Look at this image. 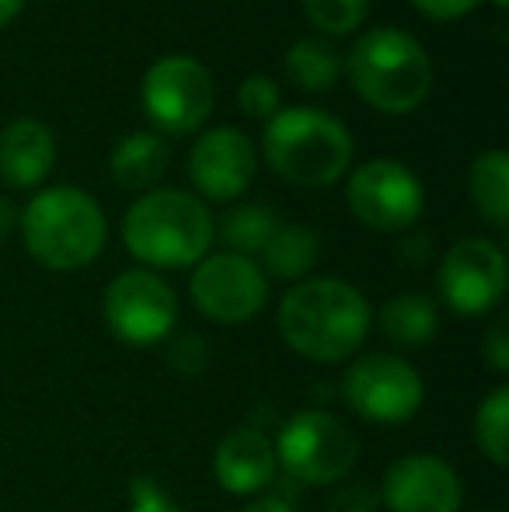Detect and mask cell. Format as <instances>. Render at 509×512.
<instances>
[{"label": "cell", "mask_w": 509, "mask_h": 512, "mask_svg": "<svg viewBox=\"0 0 509 512\" xmlns=\"http://www.w3.org/2000/svg\"><path fill=\"white\" fill-rule=\"evenodd\" d=\"M276 324L297 356L311 363H342L367 338L370 304L353 283L342 279H300L279 300Z\"/></svg>", "instance_id": "1"}, {"label": "cell", "mask_w": 509, "mask_h": 512, "mask_svg": "<svg viewBox=\"0 0 509 512\" xmlns=\"http://www.w3.org/2000/svg\"><path fill=\"white\" fill-rule=\"evenodd\" d=\"M217 227L199 196L150 189L126 209V251L147 269H192L210 251Z\"/></svg>", "instance_id": "2"}, {"label": "cell", "mask_w": 509, "mask_h": 512, "mask_svg": "<svg viewBox=\"0 0 509 512\" xmlns=\"http://www.w3.org/2000/svg\"><path fill=\"white\" fill-rule=\"evenodd\" d=\"M18 230L28 255L53 272H77L91 265L109 237L102 206L74 185L35 192L18 213Z\"/></svg>", "instance_id": "3"}, {"label": "cell", "mask_w": 509, "mask_h": 512, "mask_svg": "<svg viewBox=\"0 0 509 512\" xmlns=\"http://www.w3.org/2000/svg\"><path fill=\"white\" fill-rule=\"evenodd\" d=\"M353 91L384 115H408L433 91V60L415 35L401 28H370L346 56Z\"/></svg>", "instance_id": "4"}, {"label": "cell", "mask_w": 509, "mask_h": 512, "mask_svg": "<svg viewBox=\"0 0 509 512\" xmlns=\"http://www.w3.org/2000/svg\"><path fill=\"white\" fill-rule=\"evenodd\" d=\"M262 154L283 182L328 189L353 164V136L321 108H279L262 133Z\"/></svg>", "instance_id": "5"}, {"label": "cell", "mask_w": 509, "mask_h": 512, "mask_svg": "<svg viewBox=\"0 0 509 512\" xmlns=\"http://www.w3.org/2000/svg\"><path fill=\"white\" fill-rule=\"evenodd\" d=\"M272 453L276 464L300 485H339L356 467L360 439L339 415L307 408L279 429Z\"/></svg>", "instance_id": "6"}, {"label": "cell", "mask_w": 509, "mask_h": 512, "mask_svg": "<svg viewBox=\"0 0 509 512\" xmlns=\"http://www.w3.org/2000/svg\"><path fill=\"white\" fill-rule=\"evenodd\" d=\"M143 115L157 133H196L213 112V77L192 56H161L143 74Z\"/></svg>", "instance_id": "7"}, {"label": "cell", "mask_w": 509, "mask_h": 512, "mask_svg": "<svg viewBox=\"0 0 509 512\" xmlns=\"http://www.w3.org/2000/svg\"><path fill=\"white\" fill-rule=\"evenodd\" d=\"M102 314L119 342L133 345V349H147L175 331L178 297L157 272L126 269L105 286Z\"/></svg>", "instance_id": "8"}, {"label": "cell", "mask_w": 509, "mask_h": 512, "mask_svg": "<svg viewBox=\"0 0 509 512\" xmlns=\"http://www.w3.org/2000/svg\"><path fill=\"white\" fill-rule=\"evenodd\" d=\"M342 394L356 415L377 425L408 422L426 401L419 370L391 352H370L356 359L342 377Z\"/></svg>", "instance_id": "9"}, {"label": "cell", "mask_w": 509, "mask_h": 512, "mask_svg": "<svg viewBox=\"0 0 509 512\" xmlns=\"http://www.w3.org/2000/svg\"><path fill=\"white\" fill-rule=\"evenodd\" d=\"M346 203L363 227L398 234L422 216L426 192L412 168L391 161V157H374L349 175Z\"/></svg>", "instance_id": "10"}, {"label": "cell", "mask_w": 509, "mask_h": 512, "mask_svg": "<svg viewBox=\"0 0 509 512\" xmlns=\"http://www.w3.org/2000/svg\"><path fill=\"white\" fill-rule=\"evenodd\" d=\"M443 304L457 317H482L506 297V255L489 237H461L436 272Z\"/></svg>", "instance_id": "11"}, {"label": "cell", "mask_w": 509, "mask_h": 512, "mask_svg": "<svg viewBox=\"0 0 509 512\" xmlns=\"http://www.w3.org/2000/svg\"><path fill=\"white\" fill-rule=\"evenodd\" d=\"M192 304L217 324H245L269 300V279L255 258L220 251L192 265Z\"/></svg>", "instance_id": "12"}, {"label": "cell", "mask_w": 509, "mask_h": 512, "mask_svg": "<svg viewBox=\"0 0 509 512\" xmlns=\"http://www.w3.org/2000/svg\"><path fill=\"white\" fill-rule=\"evenodd\" d=\"M258 154L248 133L234 126L206 129L189 150V178L199 196L213 203H231L255 182Z\"/></svg>", "instance_id": "13"}, {"label": "cell", "mask_w": 509, "mask_h": 512, "mask_svg": "<svg viewBox=\"0 0 509 512\" xmlns=\"http://www.w3.org/2000/svg\"><path fill=\"white\" fill-rule=\"evenodd\" d=\"M381 502L387 512H457L464 488L447 460L433 453H405L384 471Z\"/></svg>", "instance_id": "14"}, {"label": "cell", "mask_w": 509, "mask_h": 512, "mask_svg": "<svg viewBox=\"0 0 509 512\" xmlns=\"http://www.w3.org/2000/svg\"><path fill=\"white\" fill-rule=\"evenodd\" d=\"M213 478L231 495H258L276 478V453L262 429L241 425L213 450Z\"/></svg>", "instance_id": "15"}, {"label": "cell", "mask_w": 509, "mask_h": 512, "mask_svg": "<svg viewBox=\"0 0 509 512\" xmlns=\"http://www.w3.org/2000/svg\"><path fill=\"white\" fill-rule=\"evenodd\" d=\"M56 164V136L39 119H14L0 129V182L39 189Z\"/></svg>", "instance_id": "16"}, {"label": "cell", "mask_w": 509, "mask_h": 512, "mask_svg": "<svg viewBox=\"0 0 509 512\" xmlns=\"http://www.w3.org/2000/svg\"><path fill=\"white\" fill-rule=\"evenodd\" d=\"M168 161H171V154H168L164 136L140 129V133H129L116 143V150H112V157H109V171L119 189L150 192L164 178Z\"/></svg>", "instance_id": "17"}, {"label": "cell", "mask_w": 509, "mask_h": 512, "mask_svg": "<svg viewBox=\"0 0 509 512\" xmlns=\"http://www.w3.org/2000/svg\"><path fill=\"white\" fill-rule=\"evenodd\" d=\"M377 324L387 342H394L398 349H422L440 331V314H436L433 300L419 297V293H398L377 310Z\"/></svg>", "instance_id": "18"}, {"label": "cell", "mask_w": 509, "mask_h": 512, "mask_svg": "<svg viewBox=\"0 0 509 512\" xmlns=\"http://www.w3.org/2000/svg\"><path fill=\"white\" fill-rule=\"evenodd\" d=\"M468 192L478 213L503 230L509 223V154L482 150L468 171Z\"/></svg>", "instance_id": "19"}, {"label": "cell", "mask_w": 509, "mask_h": 512, "mask_svg": "<svg viewBox=\"0 0 509 512\" xmlns=\"http://www.w3.org/2000/svg\"><path fill=\"white\" fill-rule=\"evenodd\" d=\"M286 77L297 84L300 91H328L342 74V56L339 49L328 39H318V35H307V39H297L290 49H286Z\"/></svg>", "instance_id": "20"}, {"label": "cell", "mask_w": 509, "mask_h": 512, "mask_svg": "<svg viewBox=\"0 0 509 512\" xmlns=\"http://www.w3.org/2000/svg\"><path fill=\"white\" fill-rule=\"evenodd\" d=\"M321 241L311 227L300 223H279V230L269 237V244L262 248V265L269 276L276 279H304L318 262Z\"/></svg>", "instance_id": "21"}, {"label": "cell", "mask_w": 509, "mask_h": 512, "mask_svg": "<svg viewBox=\"0 0 509 512\" xmlns=\"http://www.w3.org/2000/svg\"><path fill=\"white\" fill-rule=\"evenodd\" d=\"M279 230V216L269 206H234L231 213L220 220L217 237L227 244V251L234 255H262V248L269 244V237Z\"/></svg>", "instance_id": "22"}, {"label": "cell", "mask_w": 509, "mask_h": 512, "mask_svg": "<svg viewBox=\"0 0 509 512\" xmlns=\"http://www.w3.org/2000/svg\"><path fill=\"white\" fill-rule=\"evenodd\" d=\"M475 443L496 467L509 460V387L499 384L475 411Z\"/></svg>", "instance_id": "23"}, {"label": "cell", "mask_w": 509, "mask_h": 512, "mask_svg": "<svg viewBox=\"0 0 509 512\" xmlns=\"http://www.w3.org/2000/svg\"><path fill=\"white\" fill-rule=\"evenodd\" d=\"M304 14L321 35H353L367 21L370 0H300Z\"/></svg>", "instance_id": "24"}, {"label": "cell", "mask_w": 509, "mask_h": 512, "mask_svg": "<svg viewBox=\"0 0 509 512\" xmlns=\"http://www.w3.org/2000/svg\"><path fill=\"white\" fill-rule=\"evenodd\" d=\"M238 105L248 119H272L279 112V84L265 74H248L238 88Z\"/></svg>", "instance_id": "25"}, {"label": "cell", "mask_w": 509, "mask_h": 512, "mask_svg": "<svg viewBox=\"0 0 509 512\" xmlns=\"http://www.w3.org/2000/svg\"><path fill=\"white\" fill-rule=\"evenodd\" d=\"M129 512H185L154 478L129 481Z\"/></svg>", "instance_id": "26"}, {"label": "cell", "mask_w": 509, "mask_h": 512, "mask_svg": "<svg viewBox=\"0 0 509 512\" xmlns=\"http://www.w3.org/2000/svg\"><path fill=\"white\" fill-rule=\"evenodd\" d=\"M482 356H485V363L499 373V377H506L509 373V324H506V317H496V321L489 324L485 342H482Z\"/></svg>", "instance_id": "27"}, {"label": "cell", "mask_w": 509, "mask_h": 512, "mask_svg": "<svg viewBox=\"0 0 509 512\" xmlns=\"http://www.w3.org/2000/svg\"><path fill=\"white\" fill-rule=\"evenodd\" d=\"M210 363V349H206V338L185 335L178 342H171V366H178L182 373H199Z\"/></svg>", "instance_id": "28"}, {"label": "cell", "mask_w": 509, "mask_h": 512, "mask_svg": "<svg viewBox=\"0 0 509 512\" xmlns=\"http://www.w3.org/2000/svg\"><path fill=\"white\" fill-rule=\"evenodd\" d=\"M485 0H412V7L429 21H457L464 14L478 11Z\"/></svg>", "instance_id": "29"}, {"label": "cell", "mask_w": 509, "mask_h": 512, "mask_svg": "<svg viewBox=\"0 0 509 512\" xmlns=\"http://www.w3.org/2000/svg\"><path fill=\"white\" fill-rule=\"evenodd\" d=\"M374 492H367L363 485H346L342 481V492L335 495V512H374Z\"/></svg>", "instance_id": "30"}, {"label": "cell", "mask_w": 509, "mask_h": 512, "mask_svg": "<svg viewBox=\"0 0 509 512\" xmlns=\"http://www.w3.org/2000/svg\"><path fill=\"white\" fill-rule=\"evenodd\" d=\"M14 227H18V209L7 203L4 196H0V237H7Z\"/></svg>", "instance_id": "31"}, {"label": "cell", "mask_w": 509, "mask_h": 512, "mask_svg": "<svg viewBox=\"0 0 509 512\" xmlns=\"http://www.w3.org/2000/svg\"><path fill=\"white\" fill-rule=\"evenodd\" d=\"M28 0H0V28H7L21 11H25Z\"/></svg>", "instance_id": "32"}, {"label": "cell", "mask_w": 509, "mask_h": 512, "mask_svg": "<svg viewBox=\"0 0 509 512\" xmlns=\"http://www.w3.org/2000/svg\"><path fill=\"white\" fill-rule=\"evenodd\" d=\"M241 512H293L286 502H279V499H255V502H248Z\"/></svg>", "instance_id": "33"}]
</instances>
